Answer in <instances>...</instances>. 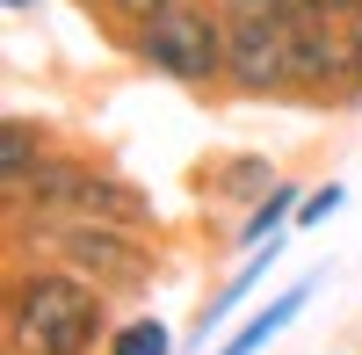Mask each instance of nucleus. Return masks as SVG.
<instances>
[{
	"instance_id": "obj_1",
	"label": "nucleus",
	"mask_w": 362,
	"mask_h": 355,
	"mask_svg": "<svg viewBox=\"0 0 362 355\" xmlns=\"http://www.w3.org/2000/svg\"><path fill=\"white\" fill-rule=\"evenodd\" d=\"M109 348V290L73 269H22L8 283V355H95Z\"/></svg>"
},
{
	"instance_id": "obj_2",
	"label": "nucleus",
	"mask_w": 362,
	"mask_h": 355,
	"mask_svg": "<svg viewBox=\"0 0 362 355\" xmlns=\"http://www.w3.org/2000/svg\"><path fill=\"white\" fill-rule=\"evenodd\" d=\"M8 211L15 218H109V225H131V232H153L160 211L131 174L95 167V160H73V153H44L29 174H8Z\"/></svg>"
},
{
	"instance_id": "obj_3",
	"label": "nucleus",
	"mask_w": 362,
	"mask_h": 355,
	"mask_svg": "<svg viewBox=\"0 0 362 355\" xmlns=\"http://www.w3.org/2000/svg\"><path fill=\"white\" fill-rule=\"evenodd\" d=\"M124 44L145 73H160L174 87H225V58H232V15L218 0H174L160 15L124 22Z\"/></svg>"
},
{
	"instance_id": "obj_4",
	"label": "nucleus",
	"mask_w": 362,
	"mask_h": 355,
	"mask_svg": "<svg viewBox=\"0 0 362 355\" xmlns=\"http://www.w3.org/2000/svg\"><path fill=\"white\" fill-rule=\"evenodd\" d=\"M37 247L58 261V269L102 283L109 298H131V290L153 283V247H145V232L109 225V218H37Z\"/></svg>"
},
{
	"instance_id": "obj_5",
	"label": "nucleus",
	"mask_w": 362,
	"mask_h": 355,
	"mask_svg": "<svg viewBox=\"0 0 362 355\" xmlns=\"http://www.w3.org/2000/svg\"><path fill=\"white\" fill-rule=\"evenodd\" d=\"M290 95L297 102H362L348 15H290Z\"/></svg>"
},
{
	"instance_id": "obj_6",
	"label": "nucleus",
	"mask_w": 362,
	"mask_h": 355,
	"mask_svg": "<svg viewBox=\"0 0 362 355\" xmlns=\"http://www.w3.org/2000/svg\"><path fill=\"white\" fill-rule=\"evenodd\" d=\"M225 87L247 102H297L290 95V15H247L232 22Z\"/></svg>"
},
{
	"instance_id": "obj_7",
	"label": "nucleus",
	"mask_w": 362,
	"mask_h": 355,
	"mask_svg": "<svg viewBox=\"0 0 362 355\" xmlns=\"http://www.w3.org/2000/svg\"><path fill=\"white\" fill-rule=\"evenodd\" d=\"M305 305H312V283H290L283 298H268V305H261V312H254V319H247V327H239V334H232L218 355H254V348H268V341H276V334H283V327H290V319L305 312Z\"/></svg>"
},
{
	"instance_id": "obj_8",
	"label": "nucleus",
	"mask_w": 362,
	"mask_h": 355,
	"mask_svg": "<svg viewBox=\"0 0 362 355\" xmlns=\"http://www.w3.org/2000/svg\"><path fill=\"white\" fill-rule=\"evenodd\" d=\"M276 254H283V232H276V240H261V247H247V261L232 269V283H225L218 298L203 305V327H196V334H210V327H218V319H225V312H232L239 298H247V290H254V283H261L268 269H276Z\"/></svg>"
},
{
	"instance_id": "obj_9",
	"label": "nucleus",
	"mask_w": 362,
	"mask_h": 355,
	"mask_svg": "<svg viewBox=\"0 0 362 355\" xmlns=\"http://www.w3.org/2000/svg\"><path fill=\"white\" fill-rule=\"evenodd\" d=\"M297 203H305L297 182H276L261 203H247V218H239V247H261V240H276L283 225H297Z\"/></svg>"
},
{
	"instance_id": "obj_10",
	"label": "nucleus",
	"mask_w": 362,
	"mask_h": 355,
	"mask_svg": "<svg viewBox=\"0 0 362 355\" xmlns=\"http://www.w3.org/2000/svg\"><path fill=\"white\" fill-rule=\"evenodd\" d=\"M51 153V131L29 124V116H8V131H0V174H29Z\"/></svg>"
},
{
	"instance_id": "obj_11",
	"label": "nucleus",
	"mask_w": 362,
	"mask_h": 355,
	"mask_svg": "<svg viewBox=\"0 0 362 355\" xmlns=\"http://www.w3.org/2000/svg\"><path fill=\"white\" fill-rule=\"evenodd\" d=\"M210 189H218V196H232V203H261L268 189H276V167H268L261 153H247V160H232V167H218V174H210Z\"/></svg>"
},
{
	"instance_id": "obj_12",
	"label": "nucleus",
	"mask_w": 362,
	"mask_h": 355,
	"mask_svg": "<svg viewBox=\"0 0 362 355\" xmlns=\"http://www.w3.org/2000/svg\"><path fill=\"white\" fill-rule=\"evenodd\" d=\"M102 355H174V334L160 327V319H124V327H109Z\"/></svg>"
},
{
	"instance_id": "obj_13",
	"label": "nucleus",
	"mask_w": 362,
	"mask_h": 355,
	"mask_svg": "<svg viewBox=\"0 0 362 355\" xmlns=\"http://www.w3.org/2000/svg\"><path fill=\"white\" fill-rule=\"evenodd\" d=\"M341 203H348V189H341V182H319V189H305V203H297V225H326Z\"/></svg>"
},
{
	"instance_id": "obj_14",
	"label": "nucleus",
	"mask_w": 362,
	"mask_h": 355,
	"mask_svg": "<svg viewBox=\"0 0 362 355\" xmlns=\"http://www.w3.org/2000/svg\"><path fill=\"white\" fill-rule=\"evenodd\" d=\"M218 8L232 22H247V15H297V0H218Z\"/></svg>"
},
{
	"instance_id": "obj_15",
	"label": "nucleus",
	"mask_w": 362,
	"mask_h": 355,
	"mask_svg": "<svg viewBox=\"0 0 362 355\" xmlns=\"http://www.w3.org/2000/svg\"><path fill=\"white\" fill-rule=\"evenodd\" d=\"M160 8H174V0H116L109 15H116V22H138V15H160Z\"/></svg>"
},
{
	"instance_id": "obj_16",
	"label": "nucleus",
	"mask_w": 362,
	"mask_h": 355,
	"mask_svg": "<svg viewBox=\"0 0 362 355\" xmlns=\"http://www.w3.org/2000/svg\"><path fill=\"white\" fill-rule=\"evenodd\" d=\"M297 8H305V15H355L362 0H297Z\"/></svg>"
},
{
	"instance_id": "obj_17",
	"label": "nucleus",
	"mask_w": 362,
	"mask_h": 355,
	"mask_svg": "<svg viewBox=\"0 0 362 355\" xmlns=\"http://www.w3.org/2000/svg\"><path fill=\"white\" fill-rule=\"evenodd\" d=\"M348 44H355V73H362V8L348 15Z\"/></svg>"
},
{
	"instance_id": "obj_18",
	"label": "nucleus",
	"mask_w": 362,
	"mask_h": 355,
	"mask_svg": "<svg viewBox=\"0 0 362 355\" xmlns=\"http://www.w3.org/2000/svg\"><path fill=\"white\" fill-rule=\"evenodd\" d=\"M29 8H37V0H8V15H29Z\"/></svg>"
},
{
	"instance_id": "obj_19",
	"label": "nucleus",
	"mask_w": 362,
	"mask_h": 355,
	"mask_svg": "<svg viewBox=\"0 0 362 355\" xmlns=\"http://www.w3.org/2000/svg\"><path fill=\"white\" fill-rule=\"evenodd\" d=\"M80 8H116V0H80Z\"/></svg>"
}]
</instances>
